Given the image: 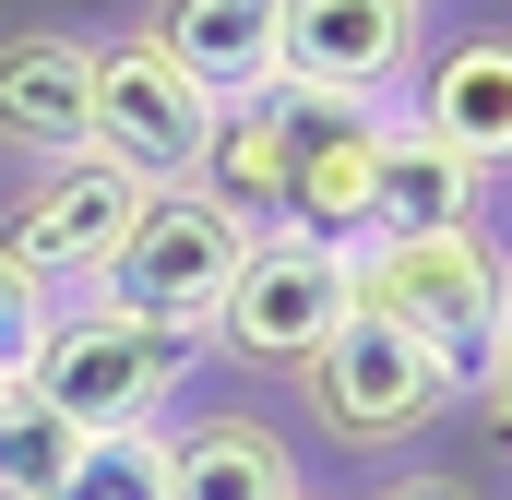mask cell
<instances>
[{
  "instance_id": "6da1fadb",
  "label": "cell",
  "mask_w": 512,
  "mask_h": 500,
  "mask_svg": "<svg viewBox=\"0 0 512 500\" xmlns=\"http://www.w3.org/2000/svg\"><path fill=\"white\" fill-rule=\"evenodd\" d=\"M358 310L393 322L405 346H429L453 393L501 405V334H512V262L489 227H429V239H358L346 250Z\"/></svg>"
},
{
  "instance_id": "7a4b0ae2",
  "label": "cell",
  "mask_w": 512,
  "mask_h": 500,
  "mask_svg": "<svg viewBox=\"0 0 512 500\" xmlns=\"http://www.w3.org/2000/svg\"><path fill=\"white\" fill-rule=\"evenodd\" d=\"M191 358H203L191 334H155V322H131L108 298H48V322L24 346V393L48 417H72V429H155L179 405Z\"/></svg>"
},
{
  "instance_id": "3957f363",
  "label": "cell",
  "mask_w": 512,
  "mask_h": 500,
  "mask_svg": "<svg viewBox=\"0 0 512 500\" xmlns=\"http://www.w3.org/2000/svg\"><path fill=\"white\" fill-rule=\"evenodd\" d=\"M239 250H251V227H239L203 179H155V191H143V215H131V239L108 250V274H96L84 298H108V310H131V322H155V334H191V346H203V322H215V298H227Z\"/></svg>"
},
{
  "instance_id": "277c9868",
  "label": "cell",
  "mask_w": 512,
  "mask_h": 500,
  "mask_svg": "<svg viewBox=\"0 0 512 500\" xmlns=\"http://www.w3.org/2000/svg\"><path fill=\"white\" fill-rule=\"evenodd\" d=\"M286 381H298L310 429L346 441V453H393V441H417V429L453 417V370H441L429 346H405L393 322H370V310H346Z\"/></svg>"
},
{
  "instance_id": "5b68a950",
  "label": "cell",
  "mask_w": 512,
  "mask_h": 500,
  "mask_svg": "<svg viewBox=\"0 0 512 500\" xmlns=\"http://www.w3.org/2000/svg\"><path fill=\"white\" fill-rule=\"evenodd\" d=\"M131 215H143V179H131L120 155H60V167H36L12 203H0V274H24L36 298H84L96 274H108V250L131 239Z\"/></svg>"
},
{
  "instance_id": "8992f818",
  "label": "cell",
  "mask_w": 512,
  "mask_h": 500,
  "mask_svg": "<svg viewBox=\"0 0 512 500\" xmlns=\"http://www.w3.org/2000/svg\"><path fill=\"white\" fill-rule=\"evenodd\" d=\"M346 310H358V286H346V250H334V239L251 227L239 274H227V298H215V322H203V346L239 358V370H298Z\"/></svg>"
},
{
  "instance_id": "52a82bcc",
  "label": "cell",
  "mask_w": 512,
  "mask_h": 500,
  "mask_svg": "<svg viewBox=\"0 0 512 500\" xmlns=\"http://www.w3.org/2000/svg\"><path fill=\"white\" fill-rule=\"evenodd\" d=\"M84 143L96 155H120L131 179L155 191V179H191L203 167V143H215V96L131 24V36H96V84H84Z\"/></svg>"
},
{
  "instance_id": "ba28073f",
  "label": "cell",
  "mask_w": 512,
  "mask_h": 500,
  "mask_svg": "<svg viewBox=\"0 0 512 500\" xmlns=\"http://www.w3.org/2000/svg\"><path fill=\"white\" fill-rule=\"evenodd\" d=\"M429 60V0H286V72L358 108H405V72Z\"/></svg>"
},
{
  "instance_id": "9c48e42d",
  "label": "cell",
  "mask_w": 512,
  "mask_h": 500,
  "mask_svg": "<svg viewBox=\"0 0 512 500\" xmlns=\"http://www.w3.org/2000/svg\"><path fill=\"white\" fill-rule=\"evenodd\" d=\"M274 120H286V215H274V227L358 250V215H370V131H382V108L322 96V84H274Z\"/></svg>"
},
{
  "instance_id": "30bf717a",
  "label": "cell",
  "mask_w": 512,
  "mask_h": 500,
  "mask_svg": "<svg viewBox=\"0 0 512 500\" xmlns=\"http://www.w3.org/2000/svg\"><path fill=\"white\" fill-rule=\"evenodd\" d=\"M84 84H96V36L0 24V155H24V167L84 155Z\"/></svg>"
},
{
  "instance_id": "8fae6325",
  "label": "cell",
  "mask_w": 512,
  "mask_h": 500,
  "mask_svg": "<svg viewBox=\"0 0 512 500\" xmlns=\"http://www.w3.org/2000/svg\"><path fill=\"white\" fill-rule=\"evenodd\" d=\"M489 167H465L453 143H429V131L382 108L370 131V215H358V239H429V227H489Z\"/></svg>"
},
{
  "instance_id": "7c38bea8",
  "label": "cell",
  "mask_w": 512,
  "mask_h": 500,
  "mask_svg": "<svg viewBox=\"0 0 512 500\" xmlns=\"http://www.w3.org/2000/svg\"><path fill=\"white\" fill-rule=\"evenodd\" d=\"M143 36L227 108L286 72V0H143Z\"/></svg>"
},
{
  "instance_id": "4fadbf2b",
  "label": "cell",
  "mask_w": 512,
  "mask_h": 500,
  "mask_svg": "<svg viewBox=\"0 0 512 500\" xmlns=\"http://www.w3.org/2000/svg\"><path fill=\"white\" fill-rule=\"evenodd\" d=\"M155 453H167V500H298V453L251 405H203L155 429Z\"/></svg>"
},
{
  "instance_id": "5bb4252c",
  "label": "cell",
  "mask_w": 512,
  "mask_h": 500,
  "mask_svg": "<svg viewBox=\"0 0 512 500\" xmlns=\"http://www.w3.org/2000/svg\"><path fill=\"white\" fill-rule=\"evenodd\" d=\"M405 120L429 131V143H453L465 167H489V179H501V155H512V48H501V24L453 36V48L429 60V84H417V108H405Z\"/></svg>"
},
{
  "instance_id": "9a60e30c",
  "label": "cell",
  "mask_w": 512,
  "mask_h": 500,
  "mask_svg": "<svg viewBox=\"0 0 512 500\" xmlns=\"http://www.w3.org/2000/svg\"><path fill=\"white\" fill-rule=\"evenodd\" d=\"M72 453H84V429H72V417H48V405L12 381V393H0V489L48 500L60 477H72Z\"/></svg>"
},
{
  "instance_id": "2e32d148",
  "label": "cell",
  "mask_w": 512,
  "mask_h": 500,
  "mask_svg": "<svg viewBox=\"0 0 512 500\" xmlns=\"http://www.w3.org/2000/svg\"><path fill=\"white\" fill-rule=\"evenodd\" d=\"M167 429V417H155ZM155 429H84V453H72V477L48 500H167V453H155Z\"/></svg>"
},
{
  "instance_id": "e0dca14e",
  "label": "cell",
  "mask_w": 512,
  "mask_h": 500,
  "mask_svg": "<svg viewBox=\"0 0 512 500\" xmlns=\"http://www.w3.org/2000/svg\"><path fill=\"white\" fill-rule=\"evenodd\" d=\"M358 500H477V489H465L453 465H393V477H370Z\"/></svg>"
},
{
  "instance_id": "ac0fdd59",
  "label": "cell",
  "mask_w": 512,
  "mask_h": 500,
  "mask_svg": "<svg viewBox=\"0 0 512 500\" xmlns=\"http://www.w3.org/2000/svg\"><path fill=\"white\" fill-rule=\"evenodd\" d=\"M0 393H12V370H0Z\"/></svg>"
},
{
  "instance_id": "d6986e66",
  "label": "cell",
  "mask_w": 512,
  "mask_h": 500,
  "mask_svg": "<svg viewBox=\"0 0 512 500\" xmlns=\"http://www.w3.org/2000/svg\"><path fill=\"white\" fill-rule=\"evenodd\" d=\"M0 500H24V489H0Z\"/></svg>"
},
{
  "instance_id": "ffe728a7",
  "label": "cell",
  "mask_w": 512,
  "mask_h": 500,
  "mask_svg": "<svg viewBox=\"0 0 512 500\" xmlns=\"http://www.w3.org/2000/svg\"><path fill=\"white\" fill-rule=\"evenodd\" d=\"M298 500H310V489H298Z\"/></svg>"
}]
</instances>
